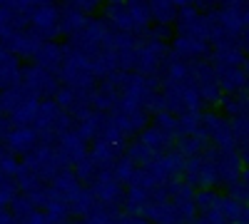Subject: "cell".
Returning a JSON list of instances; mask_svg holds the SVG:
<instances>
[{
  "mask_svg": "<svg viewBox=\"0 0 249 224\" xmlns=\"http://www.w3.org/2000/svg\"><path fill=\"white\" fill-rule=\"evenodd\" d=\"M112 122H115V127L120 130V135L124 139H132L137 137L144 127L150 125V110H144V107H137V105H127V103H117V107L110 112Z\"/></svg>",
  "mask_w": 249,
  "mask_h": 224,
  "instance_id": "cell-5",
  "label": "cell"
},
{
  "mask_svg": "<svg viewBox=\"0 0 249 224\" xmlns=\"http://www.w3.org/2000/svg\"><path fill=\"white\" fill-rule=\"evenodd\" d=\"M65 5H72L77 10H82L85 15H95L105 8V0H62Z\"/></svg>",
  "mask_w": 249,
  "mask_h": 224,
  "instance_id": "cell-32",
  "label": "cell"
},
{
  "mask_svg": "<svg viewBox=\"0 0 249 224\" xmlns=\"http://www.w3.org/2000/svg\"><path fill=\"white\" fill-rule=\"evenodd\" d=\"M195 224H230V222H227V217H224L219 209H214V212H204V214H197Z\"/></svg>",
  "mask_w": 249,
  "mask_h": 224,
  "instance_id": "cell-34",
  "label": "cell"
},
{
  "mask_svg": "<svg viewBox=\"0 0 249 224\" xmlns=\"http://www.w3.org/2000/svg\"><path fill=\"white\" fill-rule=\"evenodd\" d=\"M207 147H210V139H207L204 130H202V132H192V135H182V137H177V142H175V150H177L184 159L197 157V155L204 152Z\"/></svg>",
  "mask_w": 249,
  "mask_h": 224,
  "instance_id": "cell-25",
  "label": "cell"
},
{
  "mask_svg": "<svg viewBox=\"0 0 249 224\" xmlns=\"http://www.w3.org/2000/svg\"><path fill=\"white\" fill-rule=\"evenodd\" d=\"M115 224H150V222L144 217H135V214H127V212H120Z\"/></svg>",
  "mask_w": 249,
  "mask_h": 224,
  "instance_id": "cell-36",
  "label": "cell"
},
{
  "mask_svg": "<svg viewBox=\"0 0 249 224\" xmlns=\"http://www.w3.org/2000/svg\"><path fill=\"white\" fill-rule=\"evenodd\" d=\"M3 145L15 157H28L40 145V135L33 125H13L3 137Z\"/></svg>",
  "mask_w": 249,
  "mask_h": 224,
  "instance_id": "cell-11",
  "label": "cell"
},
{
  "mask_svg": "<svg viewBox=\"0 0 249 224\" xmlns=\"http://www.w3.org/2000/svg\"><path fill=\"white\" fill-rule=\"evenodd\" d=\"M23 80V65H20V57L13 55L5 45H0V90H10L15 85H20Z\"/></svg>",
  "mask_w": 249,
  "mask_h": 224,
  "instance_id": "cell-18",
  "label": "cell"
},
{
  "mask_svg": "<svg viewBox=\"0 0 249 224\" xmlns=\"http://www.w3.org/2000/svg\"><path fill=\"white\" fill-rule=\"evenodd\" d=\"M88 20H90V15H85L82 10H77L72 5H65V3L60 5V33L62 35H68V37L77 35L88 25Z\"/></svg>",
  "mask_w": 249,
  "mask_h": 224,
  "instance_id": "cell-23",
  "label": "cell"
},
{
  "mask_svg": "<svg viewBox=\"0 0 249 224\" xmlns=\"http://www.w3.org/2000/svg\"><path fill=\"white\" fill-rule=\"evenodd\" d=\"M202 130L210 139V147L214 150H230L237 152V139L232 132V120L227 117L219 107H210L202 112Z\"/></svg>",
  "mask_w": 249,
  "mask_h": 224,
  "instance_id": "cell-2",
  "label": "cell"
},
{
  "mask_svg": "<svg viewBox=\"0 0 249 224\" xmlns=\"http://www.w3.org/2000/svg\"><path fill=\"white\" fill-rule=\"evenodd\" d=\"M170 60V43H160L152 37H142L137 45V63H135V72L144 75V77H155L160 80L164 65Z\"/></svg>",
  "mask_w": 249,
  "mask_h": 224,
  "instance_id": "cell-3",
  "label": "cell"
},
{
  "mask_svg": "<svg viewBox=\"0 0 249 224\" xmlns=\"http://www.w3.org/2000/svg\"><path fill=\"white\" fill-rule=\"evenodd\" d=\"M224 194H230V197H234V199H239V202H244V205H249V167H244L242 170V177L234 182V185L227 190Z\"/></svg>",
  "mask_w": 249,
  "mask_h": 224,
  "instance_id": "cell-30",
  "label": "cell"
},
{
  "mask_svg": "<svg viewBox=\"0 0 249 224\" xmlns=\"http://www.w3.org/2000/svg\"><path fill=\"white\" fill-rule=\"evenodd\" d=\"M95 199L100 207H107V209H115V212H122L124 207V192H127V187L122 185V182L110 172H100L97 179L90 185Z\"/></svg>",
  "mask_w": 249,
  "mask_h": 224,
  "instance_id": "cell-6",
  "label": "cell"
},
{
  "mask_svg": "<svg viewBox=\"0 0 249 224\" xmlns=\"http://www.w3.org/2000/svg\"><path fill=\"white\" fill-rule=\"evenodd\" d=\"M179 8H195V0H175Z\"/></svg>",
  "mask_w": 249,
  "mask_h": 224,
  "instance_id": "cell-41",
  "label": "cell"
},
{
  "mask_svg": "<svg viewBox=\"0 0 249 224\" xmlns=\"http://www.w3.org/2000/svg\"><path fill=\"white\" fill-rule=\"evenodd\" d=\"M18 0H0V5H15Z\"/></svg>",
  "mask_w": 249,
  "mask_h": 224,
  "instance_id": "cell-42",
  "label": "cell"
},
{
  "mask_svg": "<svg viewBox=\"0 0 249 224\" xmlns=\"http://www.w3.org/2000/svg\"><path fill=\"white\" fill-rule=\"evenodd\" d=\"M219 5V0H195V8L199 10V13H210V10H214Z\"/></svg>",
  "mask_w": 249,
  "mask_h": 224,
  "instance_id": "cell-37",
  "label": "cell"
},
{
  "mask_svg": "<svg viewBox=\"0 0 249 224\" xmlns=\"http://www.w3.org/2000/svg\"><path fill=\"white\" fill-rule=\"evenodd\" d=\"M124 152V145H115V142H107V139H95L90 142V159L97 165L100 172H110L115 167V162L122 157Z\"/></svg>",
  "mask_w": 249,
  "mask_h": 224,
  "instance_id": "cell-16",
  "label": "cell"
},
{
  "mask_svg": "<svg viewBox=\"0 0 249 224\" xmlns=\"http://www.w3.org/2000/svg\"><path fill=\"white\" fill-rule=\"evenodd\" d=\"M239 48H242L244 55L249 57V28H244V33L239 35Z\"/></svg>",
  "mask_w": 249,
  "mask_h": 224,
  "instance_id": "cell-40",
  "label": "cell"
},
{
  "mask_svg": "<svg viewBox=\"0 0 249 224\" xmlns=\"http://www.w3.org/2000/svg\"><path fill=\"white\" fill-rule=\"evenodd\" d=\"M175 35L210 43V23H207V15L199 13L197 8H179V17L175 23Z\"/></svg>",
  "mask_w": 249,
  "mask_h": 224,
  "instance_id": "cell-10",
  "label": "cell"
},
{
  "mask_svg": "<svg viewBox=\"0 0 249 224\" xmlns=\"http://www.w3.org/2000/svg\"><path fill=\"white\" fill-rule=\"evenodd\" d=\"M30 30L43 43H53L60 35V5L53 0H37L35 10L30 13Z\"/></svg>",
  "mask_w": 249,
  "mask_h": 224,
  "instance_id": "cell-4",
  "label": "cell"
},
{
  "mask_svg": "<svg viewBox=\"0 0 249 224\" xmlns=\"http://www.w3.org/2000/svg\"><path fill=\"white\" fill-rule=\"evenodd\" d=\"M170 55L184 63H199V60H210L212 57V45L204 40H192V37H179L175 35L170 40Z\"/></svg>",
  "mask_w": 249,
  "mask_h": 224,
  "instance_id": "cell-13",
  "label": "cell"
},
{
  "mask_svg": "<svg viewBox=\"0 0 249 224\" xmlns=\"http://www.w3.org/2000/svg\"><path fill=\"white\" fill-rule=\"evenodd\" d=\"M20 224H50V222H48V217H45L43 212L37 209L35 214H30L28 219H23V222H20Z\"/></svg>",
  "mask_w": 249,
  "mask_h": 224,
  "instance_id": "cell-38",
  "label": "cell"
},
{
  "mask_svg": "<svg viewBox=\"0 0 249 224\" xmlns=\"http://www.w3.org/2000/svg\"><path fill=\"white\" fill-rule=\"evenodd\" d=\"M20 85L28 87L35 97H55L57 90L62 87L60 75H53V72L37 68V65L23 70V80H20Z\"/></svg>",
  "mask_w": 249,
  "mask_h": 224,
  "instance_id": "cell-9",
  "label": "cell"
},
{
  "mask_svg": "<svg viewBox=\"0 0 249 224\" xmlns=\"http://www.w3.org/2000/svg\"><path fill=\"white\" fill-rule=\"evenodd\" d=\"M222 197H224V194H222L219 190H197V192H195L197 214H204V212H214V209H219Z\"/></svg>",
  "mask_w": 249,
  "mask_h": 224,
  "instance_id": "cell-27",
  "label": "cell"
},
{
  "mask_svg": "<svg viewBox=\"0 0 249 224\" xmlns=\"http://www.w3.org/2000/svg\"><path fill=\"white\" fill-rule=\"evenodd\" d=\"M137 139L142 142V145H147L155 155H164V152L175 150V137H170L167 132H162L157 125H152V122L137 135Z\"/></svg>",
  "mask_w": 249,
  "mask_h": 224,
  "instance_id": "cell-22",
  "label": "cell"
},
{
  "mask_svg": "<svg viewBox=\"0 0 249 224\" xmlns=\"http://www.w3.org/2000/svg\"><path fill=\"white\" fill-rule=\"evenodd\" d=\"M150 15H152V25H172L179 17V5L175 0H150Z\"/></svg>",
  "mask_w": 249,
  "mask_h": 224,
  "instance_id": "cell-24",
  "label": "cell"
},
{
  "mask_svg": "<svg viewBox=\"0 0 249 224\" xmlns=\"http://www.w3.org/2000/svg\"><path fill=\"white\" fill-rule=\"evenodd\" d=\"M55 147H57L60 157L65 159V165L72 170L77 162L90 152V142L82 137L75 127H70V130H65V132H62V135L55 139Z\"/></svg>",
  "mask_w": 249,
  "mask_h": 224,
  "instance_id": "cell-12",
  "label": "cell"
},
{
  "mask_svg": "<svg viewBox=\"0 0 249 224\" xmlns=\"http://www.w3.org/2000/svg\"><path fill=\"white\" fill-rule=\"evenodd\" d=\"M117 217H120V212L107 209V207H100V205H97L88 217L77 219L75 224H115V222H117Z\"/></svg>",
  "mask_w": 249,
  "mask_h": 224,
  "instance_id": "cell-29",
  "label": "cell"
},
{
  "mask_svg": "<svg viewBox=\"0 0 249 224\" xmlns=\"http://www.w3.org/2000/svg\"><path fill=\"white\" fill-rule=\"evenodd\" d=\"M244 70H247V75H249V60H247V65H244Z\"/></svg>",
  "mask_w": 249,
  "mask_h": 224,
  "instance_id": "cell-44",
  "label": "cell"
},
{
  "mask_svg": "<svg viewBox=\"0 0 249 224\" xmlns=\"http://www.w3.org/2000/svg\"><path fill=\"white\" fill-rule=\"evenodd\" d=\"M137 170H140V167L135 165L132 159L124 157V152H122V157L115 162V167H112V174L122 182L124 187H130V185H132V179H135V174H137Z\"/></svg>",
  "mask_w": 249,
  "mask_h": 224,
  "instance_id": "cell-28",
  "label": "cell"
},
{
  "mask_svg": "<svg viewBox=\"0 0 249 224\" xmlns=\"http://www.w3.org/2000/svg\"><path fill=\"white\" fill-rule=\"evenodd\" d=\"M217 155V174H219V190H230L234 182L242 177V159L237 152H230V150H214Z\"/></svg>",
  "mask_w": 249,
  "mask_h": 224,
  "instance_id": "cell-14",
  "label": "cell"
},
{
  "mask_svg": "<svg viewBox=\"0 0 249 224\" xmlns=\"http://www.w3.org/2000/svg\"><path fill=\"white\" fill-rule=\"evenodd\" d=\"M100 17L107 23V28L117 30V33H127L137 37V25H135V17L127 8V3H115V5H105L100 13ZM140 40V37H137Z\"/></svg>",
  "mask_w": 249,
  "mask_h": 224,
  "instance_id": "cell-15",
  "label": "cell"
},
{
  "mask_svg": "<svg viewBox=\"0 0 249 224\" xmlns=\"http://www.w3.org/2000/svg\"><path fill=\"white\" fill-rule=\"evenodd\" d=\"M184 157L177 152V150H170V152H164L160 155L150 167H144L150 174V182L155 187H164V185H172V182L182 179L184 174Z\"/></svg>",
  "mask_w": 249,
  "mask_h": 224,
  "instance_id": "cell-7",
  "label": "cell"
},
{
  "mask_svg": "<svg viewBox=\"0 0 249 224\" xmlns=\"http://www.w3.org/2000/svg\"><path fill=\"white\" fill-rule=\"evenodd\" d=\"M147 37L160 40V43H170V40L175 37V28H172V25H152Z\"/></svg>",
  "mask_w": 249,
  "mask_h": 224,
  "instance_id": "cell-33",
  "label": "cell"
},
{
  "mask_svg": "<svg viewBox=\"0 0 249 224\" xmlns=\"http://www.w3.org/2000/svg\"><path fill=\"white\" fill-rule=\"evenodd\" d=\"M110 122V112H100V110H88L82 117L75 120V130L85 137L88 142H95L105 135Z\"/></svg>",
  "mask_w": 249,
  "mask_h": 224,
  "instance_id": "cell-17",
  "label": "cell"
},
{
  "mask_svg": "<svg viewBox=\"0 0 249 224\" xmlns=\"http://www.w3.org/2000/svg\"><path fill=\"white\" fill-rule=\"evenodd\" d=\"M3 45H5L13 55H18V57H35L37 48L43 45V40H40L30 28H25V30L10 35L8 40H3Z\"/></svg>",
  "mask_w": 249,
  "mask_h": 224,
  "instance_id": "cell-20",
  "label": "cell"
},
{
  "mask_svg": "<svg viewBox=\"0 0 249 224\" xmlns=\"http://www.w3.org/2000/svg\"><path fill=\"white\" fill-rule=\"evenodd\" d=\"M214 68V65H212ZM217 72V83H219V90L224 97H232V95H239L244 87H247V70L244 68H214Z\"/></svg>",
  "mask_w": 249,
  "mask_h": 224,
  "instance_id": "cell-19",
  "label": "cell"
},
{
  "mask_svg": "<svg viewBox=\"0 0 249 224\" xmlns=\"http://www.w3.org/2000/svg\"><path fill=\"white\" fill-rule=\"evenodd\" d=\"M219 212L227 217L230 224H249V205H244V202H239V199H234L230 194L222 197Z\"/></svg>",
  "mask_w": 249,
  "mask_h": 224,
  "instance_id": "cell-26",
  "label": "cell"
},
{
  "mask_svg": "<svg viewBox=\"0 0 249 224\" xmlns=\"http://www.w3.org/2000/svg\"><path fill=\"white\" fill-rule=\"evenodd\" d=\"M249 5V0H219V8L224 10H232V13H244V8Z\"/></svg>",
  "mask_w": 249,
  "mask_h": 224,
  "instance_id": "cell-35",
  "label": "cell"
},
{
  "mask_svg": "<svg viewBox=\"0 0 249 224\" xmlns=\"http://www.w3.org/2000/svg\"><path fill=\"white\" fill-rule=\"evenodd\" d=\"M182 179L195 190H219V174H217V155L214 147H207L197 157L184 162Z\"/></svg>",
  "mask_w": 249,
  "mask_h": 224,
  "instance_id": "cell-1",
  "label": "cell"
},
{
  "mask_svg": "<svg viewBox=\"0 0 249 224\" xmlns=\"http://www.w3.org/2000/svg\"><path fill=\"white\" fill-rule=\"evenodd\" d=\"M232 132H234V139H237V147L247 145L249 142V115L232 117Z\"/></svg>",
  "mask_w": 249,
  "mask_h": 224,
  "instance_id": "cell-31",
  "label": "cell"
},
{
  "mask_svg": "<svg viewBox=\"0 0 249 224\" xmlns=\"http://www.w3.org/2000/svg\"><path fill=\"white\" fill-rule=\"evenodd\" d=\"M115 3H124V0H105V5H115Z\"/></svg>",
  "mask_w": 249,
  "mask_h": 224,
  "instance_id": "cell-43",
  "label": "cell"
},
{
  "mask_svg": "<svg viewBox=\"0 0 249 224\" xmlns=\"http://www.w3.org/2000/svg\"><path fill=\"white\" fill-rule=\"evenodd\" d=\"M237 155H239V159H242V165L249 167V142H247V145H239V147H237Z\"/></svg>",
  "mask_w": 249,
  "mask_h": 224,
  "instance_id": "cell-39",
  "label": "cell"
},
{
  "mask_svg": "<svg viewBox=\"0 0 249 224\" xmlns=\"http://www.w3.org/2000/svg\"><path fill=\"white\" fill-rule=\"evenodd\" d=\"M192 83L199 92V97L204 100V105L210 107H219L222 103V90L217 83V72L212 68L210 60H199V63H192Z\"/></svg>",
  "mask_w": 249,
  "mask_h": 224,
  "instance_id": "cell-8",
  "label": "cell"
},
{
  "mask_svg": "<svg viewBox=\"0 0 249 224\" xmlns=\"http://www.w3.org/2000/svg\"><path fill=\"white\" fill-rule=\"evenodd\" d=\"M62 60H65V48L57 45L55 40H53V43H43V45L37 48V52L33 57V65L43 68V70H48L53 75H60Z\"/></svg>",
  "mask_w": 249,
  "mask_h": 224,
  "instance_id": "cell-21",
  "label": "cell"
}]
</instances>
